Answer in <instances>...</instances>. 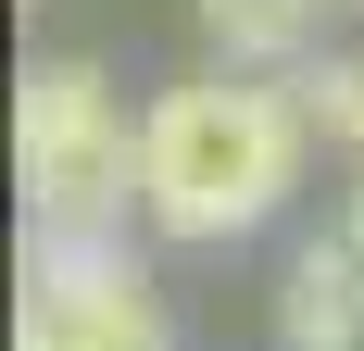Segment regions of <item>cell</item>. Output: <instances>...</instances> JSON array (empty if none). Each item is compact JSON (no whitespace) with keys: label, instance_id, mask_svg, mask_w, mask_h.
<instances>
[{"label":"cell","instance_id":"6da1fadb","mask_svg":"<svg viewBox=\"0 0 364 351\" xmlns=\"http://www.w3.org/2000/svg\"><path fill=\"white\" fill-rule=\"evenodd\" d=\"M314 113L252 75H188L139 113V213L164 239H252L264 213L301 188Z\"/></svg>","mask_w":364,"mask_h":351},{"label":"cell","instance_id":"3957f363","mask_svg":"<svg viewBox=\"0 0 364 351\" xmlns=\"http://www.w3.org/2000/svg\"><path fill=\"white\" fill-rule=\"evenodd\" d=\"M13 351H176L164 288L139 276V251L75 239V226H26V326Z\"/></svg>","mask_w":364,"mask_h":351},{"label":"cell","instance_id":"8992f818","mask_svg":"<svg viewBox=\"0 0 364 351\" xmlns=\"http://www.w3.org/2000/svg\"><path fill=\"white\" fill-rule=\"evenodd\" d=\"M301 113H314V139L364 151V50H339V63H314V75H301Z\"/></svg>","mask_w":364,"mask_h":351},{"label":"cell","instance_id":"277c9868","mask_svg":"<svg viewBox=\"0 0 364 351\" xmlns=\"http://www.w3.org/2000/svg\"><path fill=\"white\" fill-rule=\"evenodd\" d=\"M277 339H289V351H364V251H352V226L314 239V251L289 264V288H277Z\"/></svg>","mask_w":364,"mask_h":351},{"label":"cell","instance_id":"7a4b0ae2","mask_svg":"<svg viewBox=\"0 0 364 351\" xmlns=\"http://www.w3.org/2000/svg\"><path fill=\"white\" fill-rule=\"evenodd\" d=\"M13 139H26V213L38 226H75V239L126 226V201H139V126L101 88V63H26Z\"/></svg>","mask_w":364,"mask_h":351},{"label":"cell","instance_id":"5b68a950","mask_svg":"<svg viewBox=\"0 0 364 351\" xmlns=\"http://www.w3.org/2000/svg\"><path fill=\"white\" fill-rule=\"evenodd\" d=\"M188 13H201V38L226 63H289L314 38V0H188Z\"/></svg>","mask_w":364,"mask_h":351},{"label":"cell","instance_id":"52a82bcc","mask_svg":"<svg viewBox=\"0 0 364 351\" xmlns=\"http://www.w3.org/2000/svg\"><path fill=\"white\" fill-rule=\"evenodd\" d=\"M352 251H364V188H352Z\"/></svg>","mask_w":364,"mask_h":351}]
</instances>
